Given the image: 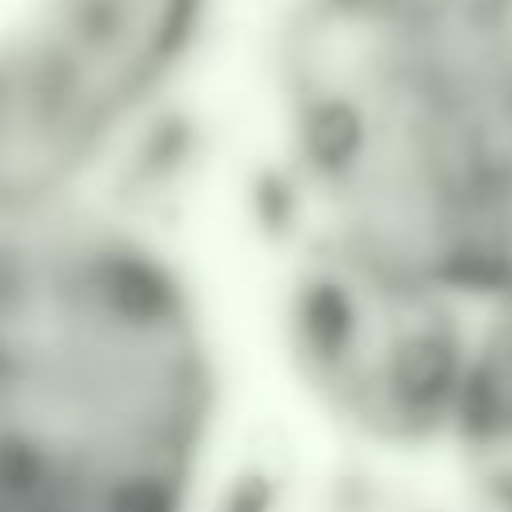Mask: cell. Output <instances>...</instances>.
I'll list each match as a JSON object with an SVG mask.
<instances>
[{
  "label": "cell",
  "mask_w": 512,
  "mask_h": 512,
  "mask_svg": "<svg viewBox=\"0 0 512 512\" xmlns=\"http://www.w3.org/2000/svg\"><path fill=\"white\" fill-rule=\"evenodd\" d=\"M368 512H468L452 488L432 476V484H400V488H380L368 500Z\"/></svg>",
  "instance_id": "3957f363"
},
{
  "label": "cell",
  "mask_w": 512,
  "mask_h": 512,
  "mask_svg": "<svg viewBox=\"0 0 512 512\" xmlns=\"http://www.w3.org/2000/svg\"><path fill=\"white\" fill-rule=\"evenodd\" d=\"M484 312L428 280L300 240L288 316L300 376L380 468L440 472Z\"/></svg>",
  "instance_id": "6da1fadb"
},
{
  "label": "cell",
  "mask_w": 512,
  "mask_h": 512,
  "mask_svg": "<svg viewBox=\"0 0 512 512\" xmlns=\"http://www.w3.org/2000/svg\"><path fill=\"white\" fill-rule=\"evenodd\" d=\"M436 476L468 512H512V300L484 312L460 424Z\"/></svg>",
  "instance_id": "7a4b0ae2"
}]
</instances>
